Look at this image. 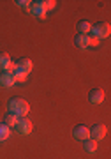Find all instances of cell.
Masks as SVG:
<instances>
[{"label": "cell", "instance_id": "d6986e66", "mask_svg": "<svg viewBox=\"0 0 111 159\" xmlns=\"http://www.w3.org/2000/svg\"><path fill=\"white\" fill-rule=\"evenodd\" d=\"M32 2H28V0H16V6L18 7H23V9H28Z\"/></svg>", "mask_w": 111, "mask_h": 159}, {"label": "cell", "instance_id": "ba28073f", "mask_svg": "<svg viewBox=\"0 0 111 159\" xmlns=\"http://www.w3.org/2000/svg\"><path fill=\"white\" fill-rule=\"evenodd\" d=\"M0 85L2 87H12L14 85V76L9 71H0Z\"/></svg>", "mask_w": 111, "mask_h": 159}, {"label": "cell", "instance_id": "ac0fdd59", "mask_svg": "<svg viewBox=\"0 0 111 159\" xmlns=\"http://www.w3.org/2000/svg\"><path fill=\"white\" fill-rule=\"evenodd\" d=\"M87 39H88V46H97L99 44V39H97L94 34H87Z\"/></svg>", "mask_w": 111, "mask_h": 159}, {"label": "cell", "instance_id": "6da1fadb", "mask_svg": "<svg viewBox=\"0 0 111 159\" xmlns=\"http://www.w3.org/2000/svg\"><path fill=\"white\" fill-rule=\"evenodd\" d=\"M28 102L21 97H12L9 101V113L16 115V117H25L28 113Z\"/></svg>", "mask_w": 111, "mask_h": 159}, {"label": "cell", "instance_id": "30bf717a", "mask_svg": "<svg viewBox=\"0 0 111 159\" xmlns=\"http://www.w3.org/2000/svg\"><path fill=\"white\" fill-rule=\"evenodd\" d=\"M90 30H92V25H90L87 20H83V21H79V23H78V34H79V35L90 34Z\"/></svg>", "mask_w": 111, "mask_h": 159}, {"label": "cell", "instance_id": "9c48e42d", "mask_svg": "<svg viewBox=\"0 0 111 159\" xmlns=\"http://www.w3.org/2000/svg\"><path fill=\"white\" fill-rule=\"evenodd\" d=\"M16 67L18 69H21V71H25V73H30V71H32L33 69V64H32V60H30V58H20V60H18L16 62Z\"/></svg>", "mask_w": 111, "mask_h": 159}, {"label": "cell", "instance_id": "5bb4252c", "mask_svg": "<svg viewBox=\"0 0 111 159\" xmlns=\"http://www.w3.org/2000/svg\"><path fill=\"white\" fill-rule=\"evenodd\" d=\"M12 76H14V81H25V80H27V73L21 71V69H18V67H16V71L12 73Z\"/></svg>", "mask_w": 111, "mask_h": 159}, {"label": "cell", "instance_id": "8fae6325", "mask_svg": "<svg viewBox=\"0 0 111 159\" xmlns=\"http://www.w3.org/2000/svg\"><path fill=\"white\" fill-rule=\"evenodd\" d=\"M74 44L78 46L79 50H85V48H88V39H87V35H76L74 37Z\"/></svg>", "mask_w": 111, "mask_h": 159}, {"label": "cell", "instance_id": "3957f363", "mask_svg": "<svg viewBox=\"0 0 111 159\" xmlns=\"http://www.w3.org/2000/svg\"><path fill=\"white\" fill-rule=\"evenodd\" d=\"M14 127H16V131L20 133V134H30L33 125H32V122H30L27 117H18Z\"/></svg>", "mask_w": 111, "mask_h": 159}, {"label": "cell", "instance_id": "e0dca14e", "mask_svg": "<svg viewBox=\"0 0 111 159\" xmlns=\"http://www.w3.org/2000/svg\"><path fill=\"white\" fill-rule=\"evenodd\" d=\"M41 4H42V7H44L46 11H50V9H55V6H56L55 0H44V2H41Z\"/></svg>", "mask_w": 111, "mask_h": 159}, {"label": "cell", "instance_id": "9a60e30c", "mask_svg": "<svg viewBox=\"0 0 111 159\" xmlns=\"http://www.w3.org/2000/svg\"><path fill=\"white\" fill-rule=\"evenodd\" d=\"M9 127H7L6 124H0V142H4V140H7L9 138Z\"/></svg>", "mask_w": 111, "mask_h": 159}, {"label": "cell", "instance_id": "7c38bea8", "mask_svg": "<svg viewBox=\"0 0 111 159\" xmlns=\"http://www.w3.org/2000/svg\"><path fill=\"white\" fill-rule=\"evenodd\" d=\"M9 64H11L9 55H7V53H4V51H0V71H6V69L9 67Z\"/></svg>", "mask_w": 111, "mask_h": 159}, {"label": "cell", "instance_id": "5b68a950", "mask_svg": "<svg viewBox=\"0 0 111 159\" xmlns=\"http://www.w3.org/2000/svg\"><path fill=\"white\" fill-rule=\"evenodd\" d=\"M28 11L32 12L35 18H39V20H44V18H46V9L42 7L41 2H32L30 7H28Z\"/></svg>", "mask_w": 111, "mask_h": 159}, {"label": "cell", "instance_id": "277c9868", "mask_svg": "<svg viewBox=\"0 0 111 159\" xmlns=\"http://www.w3.org/2000/svg\"><path fill=\"white\" fill-rule=\"evenodd\" d=\"M106 131H108V127H106L104 124H97L90 129V138L95 140V142H100V140L106 136Z\"/></svg>", "mask_w": 111, "mask_h": 159}, {"label": "cell", "instance_id": "52a82bcc", "mask_svg": "<svg viewBox=\"0 0 111 159\" xmlns=\"http://www.w3.org/2000/svg\"><path fill=\"white\" fill-rule=\"evenodd\" d=\"M88 101L92 102V104H100V102L104 101V90H102V89H94V90H90Z\"/></svg>", "mask_w": 111, "mask_h": 159}, {"label": "cell", "instance_id": "8992f818", "mask_svg": "<svg viewBox=\"0 0 111 159\" xmlns=\"http://www.w3.org/2000/svg\"><path fill=\"white\" fill-rule=\"evenodd\" d=\"M72 134H74V138L76 140H87V138H90V129L87 127V125H76L74 129H72Z\"/></svg>", "mask_w": 111, "mask_h": 159}, {"label": "cell", "instance_id": "4fadbf2b", "mask_svg": "<svg viewBox=\"0 0 111 159\" xmlns=\"http://www.w3.org/2000/svg\"><path fill=\"white\" fill-rule=\"evenodd\" d=\"M85 150L88 154H94L95 150H97V142L92 140V138H87V140H85Z\"/></svg>", "mask_w": 111, "mask_h": 159}, {"label": "cell", "instance_id": "2e32d148", "mask_svg": "<svg viewBox=\"0 0 111 159\" xmlns=\"http://www.w3.org/2000/svg\"><path fill=\"white\" fill-rule=\"evenodd\" d=\"M16 120H18V117H16V115L7 113V115H6V119H4V124H6L7 127H11V125H14V124H16Z\"/></svg>", "mask_w": 111, "mask_h": 159}, {"label": "cell", "instance_id": "7a4b0ae2", "mask_svg": "<svg viewBox=\"0 0 111 159\" xmlns=\"http://www.w3.org/2000/svg\"><path fill=\"white\" fill-rule=\"evenodd\" d=\"M111 32V27H109V23L108 21H99V23H95V25H92V30H90V34H94L97 39H106L108 35H109Z\"/></svg>", "mask_w": 111, "mask_h": 159}]
</instances>
